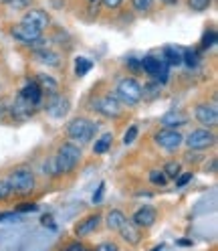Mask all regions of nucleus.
Segmentation results:
<instances>
[{
	"label": "nucleus",
	"mask_w": 218,
	"mask_h": 251,
	"mask_svg": "<svg viewBox=\"0 0 218 251\" xmlns=\"http://www.w3.org/2000/svg\"><path fill=\"white\" fill-rule=\"evenodd\" d=\"M55 162H57L59 175H69V172H73L75 166L81 162V150H79V146H75L71 142L63 144L59 148L57 156H55Z\"/></svg>",
	"instance_id": "nucleus-1"
},
{
	"label": "nucleus",
	"mask_w": 218,
	"mask_h": 251,
	"mask_svg": "<svg viewBox=\"0 0 218 251\" xmlns=\"http://www.w3.org/2000/svg\"><path fill=\"white\" fill-rule=\"evenodd\" d=\"M95 134H97V124L87 118H77L67 126V136L79 144L91 142V140L95 138Z\"/></svg>",
	"instance_id": "nucleus-2"
},
{
	"label": "nucleus",
	"mask_w": 218,
	"mask_h": 251,
	"mask_svg": "<svg viewBox=\"0 0 218 251\" xmlns=\"http://www.w3.org/2000/svg\"><path fill=\"white\" fill-rule=\"evenodd\" d=\"M10 191L17 195H30L35 191V175L28 168H17L8 176Z\"/></svg>",
	"instance_id": "nucleus-3"
},
{
	"label": "nucleus",
	"mask_w": 218,
	"mask_h": 251,
	"mask_svg": "<svg viewBox=\"0 0 218 251\" xmlns=\"http://www.w3.org/2000/svg\"><path fill=\"white\" fill-rule=\"evenodd\" d=\"M115 100L128 103V105H135L139 100H142V85H139L135 79L131 77H126L117 83V89H115Z\"/></svg>",
	"instance_id": "nucleus-4"
},
{
	"label": "nucleus",
	"mask_w": 218,
	"mask_h": 251,
	"mask_svg": "<svg viewBox=\"0 0 218 251\" xmlns=\"http://www.w3.org/2000/svg\"><path fill=\"white\" fill-rule=\"evenodd\" d=\"M142 69L148 73V75H152L153 79H158L160 83H166L168 81V73H170V65L162 59V57H153V55H148V57H144L142 59Z\"/></svg>",
	"instance_id": "nucleus-5"
},
{
	"label": "nucleus",
	"mask_w": 218,
	"mask_h": 251,
	"mask_svg": "<svg viewBox=\"0 0 218 251\" xmlns=\"http://www.w3.org/2000/svg\"><path fill=\"white\" fill-rule=\"evenodd\" d=\"M91 109L93 112H97L105 118H117L121 116V103L111 98V96H103V98H95L91 101Z\"/></svg>",
	"instance_id": "nucleus-6"
},
{
	"label": "nucleus",
	"mask_w": 218,
	"mask_h": 251,
	"mask_svg": "<svg viewBox=\"0 0 218 251\" xmlns=\"http://www.w3.org/2000/svg\"><path fill=\"white\" fill-rule=\"evenodd\" d=\"M41 33H43L41 28H37L35 25H30V23H26V21H21L19 25H14V26L10 28V35L17 39L19 43H22V45H30L33 41L41 39Z\"/></svg>",
	"instance_id": "nucleus-7"
},
{
	"label": "nucleus",
	"mask_w": 218,
	"mask_h": 251,
	"mask_svg": "<svg viewBox=\"0 0 218 251\" xmlns=\"http://www.w3.org/2000/svg\"><path fill=\"white\" fill-rule=\"evenodd\" d=\"M35 103H30L28 100H24L21 93H19V98L10 101V109H8V120H14V122H24L28 120L30 116L35 114Z\"/></svg>",
	"instance_id": "nucleus-8"
},
{
	"label": "nucleus",
	"mask_w": 218,
	"mask_h": 251,
	"mask_svg": "<svg viewBox=\"0 0 218 251\" xmlns=\"http://www.w3.org/2000/svg\"><path fill=\"white\" fill-rule=\"evenodd\" d=\"M184 142L188 144L190 150H204V148H210V146L216 142V138H214V134L210 132V128H202V130L190 132L188 138H186Z\"/></svg>",
	"instance_id": "nucleus-9"
},
{
	"label": "nucleus",
	"mask_w": 218,
	"mask_h": 251,
	"mask_svg": "<svg viewBox=\"0 0 218 251\" xmlns=\"http://www.w3.org/2000/svg\"><path fill=\"white\" fill-rule=\"evenodd\" d=\"M153 140H155V144H158L160 148H164V150H176V148H180L182 142H184L182 134H180L176 128H166V130L158 132Z\"/></svg>",
	"instance_id": "nucleus-10"
},
{
	"label": "nucleus",
	"mask_w": 218,
	"mask_h": 251,
	"mask_svg": "<svg viewBox=\"0 0 218 251\" xmlns=\"http://www.w3.org/2000/svg\"><path fill=\"white\" fill-rule=\"evenodd\" d=\"M69 109H71L69 98L59 96V93H53L49 103H46V114H49L51 118H55V120H63L69 114Z\"/></svg>",
	"instance_id": "nucleus-11"
},
{
	"label": "nucleus",
	"mask_w": 218,
	"mask_h": 251,
	"mask_svg": "<svg viewBox=\"0 0 218 251\" xmlns=\"http://www.w3.org/2000/svg\"><path fill=\"white\" fill-rule=\"evenodd\" d=\"M196 120L204 126V128H214L218 124V112L210 103H200L196 105Z\"/></svg>",
	"instance_id": "nucleus-12"
},
{
	"label": "nucleus",
	"mask_w": 218,
	"mask_h": 251,
	"mask_svg": "<svg viewBox=\"0 0 218 251\" xmlns=\"http://www.w3.org/2000/svg\"><path fill=\"white\" fill-rule=\"evenodd\" d=\"M22 21H26V23H30V25H35L37 28H46L49 26V23H51V19H49V14H46L44 10H41V8H30V10H26L24 12V17H22Z\"/></svg>",
	"instance_id": "nucleus-13"
},
{
	"label": "nucleus",
	"mask_w": 218,
	"mask_h": 251,
	"mask_svg": "<svg viewBox=\"0 0 218 251\" xmlns=\"http://www.w3.org/2000/svg\"><path fill=\"white\" fill-rule=\"evenodd\" d=\"M155 219H158V215H155V211L152 207H144V209H139L133 219H131V223L135 227H152L155 223Z\"/></svg>",
	"instance_id": "nucleus-14"
},
{
	"label": "nucleus",
	"mask_w": 218,
	"mask_h": 251,
	"mask_svg": "<svg viewBox=\"0 0 218 251\" xmlns=\"http://www.w3.org/2000/svg\"><path fill=\"white\" fill-rule=\"evenodd\" d=\"M99 221H101L99 215H89V217H85L83 221H79V223H77V227H75L77 237H85V235L93 233V231L99 227Z\"/></svg>",
	"instance_id": "nucleus-15"
},
{
	"label": "nucleus",
	"mask_w": 218,
	"mask_h": 251,
	"mask_svg": "<svg viewBox=\"0 0 218 251\" xmlns=\"http://www.w3.org/2000/svg\"><path fill=\"white\" fill-rule=\"evenodd\" d=\"M119 233H121V237H123V241H128L130 245H137L139 243V227H135L131 221H123V225L117 229Z\"/></svg>",
	"instance_id": "nucleus-16"
},
{
	"label": "nucleus",
	"mask_w": 218,
	"mask_h": 251,
	"mask_svg": "<svg viewBox=\"0 0 218 251\" xmlns=\"http://www.w3.org/2000/svg\"><path fill=\"white\" fill-rule=\"evenodd\" d=\"M21 96L24 98V100H28L30 103H35V105H39L41 103V100H43V89L39 87V83H35V81H28L22 89H21Z\"/></svg>",
	"instance_id": "nucleus-17"
},
{
	"label": "nucleus",
	"mask_w": 218,
	"mask_h": 251,
	"mask_svg": "<svg viewBox=\"0 0 218 251\" xmlns=\"http://www.w3.org/2000/svg\"><path fill=\"white\" fill-rule=\"evenodd\" d=\"M182 55H184V49H182V47L170 45V47H164L162 59L168 63L170 67H174V65H182Z\"/></svg>",
	"instance_id": "nucleus-18"
},
{
	"label": "nucleus",
	"mask_w": 218,
	"mask_h": 251,
	"mask_svg": "<svg viewBox=\"0 0 218 251\" xmlns=\"http://www.w3.org/2000/svg\"><path fill=\"white\" fill-rule=\"evenodd\" d=\"M186 122H188V118H186L184 114H180V112H168L160 120V124L164 126V128H180V126H184Z\"/></svg>",
	"instance_id": "nucleus-19"
},
{
	"label": "nucleus",
	"mask_w": 218,
	"mask_h": 251,
	"mask_svg": "<svg viewBox=\"0 0 218 251\" xmlns=\"http://www.w3.org/2000/svg\"><path fill=\"white\" fill-rule=\"evenodd\" d=\"M35 57L41 61V63H44V65H49V67H59L61 65V57H59V53H55V51H51V49H43L41 51H35Z\"/></svg>",
	"instance_id": "nucleus-20"
},
{
	"label": "nucleus",
	"mask_w": 218,
	"mask_h": 251,
	"mask_svg": "<svg viewBox=\"0 0 218 251\" xmlns=\"http://www.w3.org/2000/svg\"><path fill=\"white\" fill-rule=\"evenodd\" d=\"M39 87L43 89V93L46 91L49 96H53V93L59 91V83L53 79L51 75H39Z\"/></svg>",
	"instance_id": "nucleus-21"
},
{
	"label": "nucleus",
	"mask_w": 218,
	"mask_h": 251,
	"mask_svg": "<svg viewBox=\"0 0 218 251\" xmlns=\"http://www.w3.org/2000/svg\"><path fill=\"white\" fill-rule=\"evenodd\" d=\"M123 221H128V217L123 215L121 211H109V215H107V227L111 231H117L123 225Z\"/></svg>",
	"instance_id": "nucleus-22"
},
{
	"label": "nucleus",
	"mask_w": 218,
	"mask_h": 251,
	"mask_svg": "<svg viewBox=\"0 0 218 251\" xmlns=\"http://www.w3.org/2000/svg\"><path fill=\"white\" fill-rule=\"evenodd\" d=\"M111 142H113V134H103L99 140H95L93 152H95V154H105L109 148H111Z\"/></svg>",
	"instance_id": "nucleus-23"
},
{
	"label": "nucleus",
	"mask_w": 218,
	"mask_h": 251,
	"mask_svg": "<svg viewBox=\"0 0 218 251\" xmlns=\"http://www.w3.org/2000/svg\"><path fill=\"white\" fill-rule=\"evenodd\" d=\"M91 69H93V61H89L87 57H77V59H75V75L83 77V75H87Z\"/></svg>",
	"instance_id": "nucleus-24"
},
{
	"label": "nucleus",
	"mask_w": 218,
	"mask_h": 251,
	"mask_svg": "<svg viewBox=\"0 0 218 251\" xmlns=\"http://www.w3.org/2000/svg\"><path fill=\"white\" fill-rule=\"evenodd\" d=\"M160 96V83H150L148 87L142 89V98H148V100H153Z\"/></svg>",
	"instance_id": "nucleus-25"
},
{
	"label": "nucleus",
	"mask_w": 218,
	"mask_h": 251,
	"mask_svg": "<svg viewBox=\"0 0 218 251\" xmlns=\"http://www.w3.org/2000/svg\"><path fill=\"white\" fill-rule=\"evenodd\" d=\"M210 2H212V0H188V4H190V8H192L194 12L206 10V8L210 6Z\"/></svg>",
	"instance_id": "nucleus-26"
},
{
	"label": "nucleus",
	"mask_w": 218,
	"mask_h": 251,
	"mask_svg": "<svg viewBox=\"0 0 218 251\" xmlns=\"http://www.w3.org/2000/svg\"><path fill=\"white\" fill-rule=\"evenodd\" d=\"M180 170H182V168H180L178 162H168L166 168H164V175L170 176V178H176V176L180 175Z\"/></svg>",
	"instance_id": "nucleus-27"
},
{
	"label": "nucleus",
	"mask_w": 218,
	"mask_h": 251,
	"mask_svg": "<svg viewBox=\"0 0 218 251\" xmlns=\"http://www.w3.org/2000/svg\"><path fill=\"white\" fill-rule=\"evenodd\" d=\"M150 180H152L153 184L164 186V184H166V180H168V176L164 175V170H162V172H160V170H152V172H150Z\"/></svg>",
	"instance_id": "nucleus-28"
},
{
	"label": "nucleus",
	"mask_w": 218,
	"mask_h": 251,
	"mask_svg": "<svg viewBox=\"0 0 218 251\" xmlns=\"http://www.w3.org/2000/svg\"><path fill=\"white\" fill-rule=\"evenodd\" d=\"M8 109H10V100H0V124L8 120Z\"/></svg>",
	"instance_id": "nucleus-29"
},
{
	"label": "nucleus",
	"mask_w": 218,
	"mask_h": 251,
	"mask_svg": "<svg viewBox=\"0 0 218 251\" xmlns=\"http://www.w3.org/2000/svg\"><path fill=\"white\" fill-rule=\"evenodd\" d=\"M153 4V0H133V8L137 12H148Z\"/></svg>",
	"instance_id": "nucleus-30"
},
{
	"label": "nucleus",
	"mask_w": 218,
	"mask_h": 251,
	"mask_svg": "<svg viewBox=\"0 0 218 251\" xmlns=\"http://www.w3.org/2000/svg\"><path fill=\"white\" fill-rule=\"evenodd\" d=\"M135 138H137V126H131V128L126 132V136H123V144H126V146L133 144Z\"/></svg>",
	"instance_id": "nucleus-31"
},
{
	"label": "nucleus",
	"mask_w": 218,
	"mask_h": 251,
	"mask_svg": "<svg viewBox=\"0 0 218 251\" xmlns=\"http://www.w3.org/2000/svg\"><path fill=\"white\" fill-rule=\"evenodd\" d=\"M46 172H49V175H53V176H57V175H59V170H57V162H55V156H53V158H51L49 162L44 164V175H46Z\"/></svg>",
	"instance_id": "nucleus-32"
},
{
	"label": "nucleus",
	"mask_w": 218,
	"mask_h": 251,
	"mask_svg": "<svg viewBox=\"0 0 218 251\" xmlns=\"http://www.w3.org/2000/svg\"><path fill=\"white\" fill-rule=\"evenodd\" d=\"M214 41H216V33H214V30H210V33H206L204 39H202V47H204V49H208V47L214 45Z\"/></svg>",
	"instance_id": "nucleus-33"
},
{
	"label": "nucleus",
	"mask_w": 218,
	"mask_h": 251,
	"mask_svg": "<svg viewBox=\"0 0 218 251\" xmlns=\"http://www.w3.org/2000/svg\"><path fill=\"white\" fill-rule=\"evenodd\" d=\"M10 193H12V191H10L8 180H0V199H6Z\"/></svg>",
	"instance_id": "nucleus-34"
},
{
	"label": "nucleus",
	"mask_w": 218,
	"mask_h": 251,
	"mask_svg": "<svg viewBox=\"0 0 218 251\" xmlns=\"http://www.w3.org/2000/svg\"><path fill=\"white\" fill-rule=\"evenodd\" d=\"M41 223H43V227H49L51 231H57V225L53 223V217H51V215H44V217L41 219Z\"/></svg>",
	"instance_id": "nucleus-35"
},
{
	"label": "nucleus",
	"mask_w": 218,
	"mask_h": 251,
	"mask_svg": "<svg viewBox=\"0 0 218 251\" xmlns=\"http://www.w3.org/2000/svg\"><path fill=\"white\" fill-rule=\"evenodd\" d=\"M37 209H39V207L35 205V202H22V205L19 207V211H22V213H28V211H30V213H35Z\"/></svg>",
	"instance_id": "nucleus-36"
},
{
	"label": "nucleus",
	"mask_w": 218,
	"mask_h": 251,
	"mask_svg": "<svg viewBox=\"0 0 218 251\" xmlns=\"http://www.w3.org/2000/svg\"><path fill=\"white\" fill-rule=\"evenodd\" d=\"M103 195H105V182H101L99 188H97V193L93 195V202H99V201L103 199Z\"/></svg>",
	"instance_id": "nucleus-37"
},
{
	"label": "nucleus",
	"mask_w": 218,
	"mask_h": 251,
	"mask_svg": "<svg viewBox=\"0 0 218 251\" xmlns=\"http://www.w3.org/2000/svg\"><path fill=\"white\" fill-rule=\"evenodd\" d=\"M97 251H117V245L115 243H101L97 247Z\"/></svg>",
	"instance_id": "nucleus-38"
},
{
	"label": "nucleus",
	"mask_w": 218,
	"mask_h": 251,
	"mask_svg": "<svg viewBox=\"0 0 218 251\" xmlns=\"http://www.w3.org/2000/svg\"><path fill=\"white\" fill-rule=\"evenodd\" d=\"M176 178H178V182H176V184H178V186H184L186 182H188V180L192 178V172H188V175H184V176H180V175H178Z\"/></svg>",
	"instance_id": "nucleus-39"
},
{
	"label": "nucleus",
	"mask_w": 218,
	"mask_h": 251,
	"mask_svg": "<svg viewBox=\"0 0 218 251\" xmlns=\"http://www.w3.org/2000/svg\"><path fill=\"white\" fill-rule=\"evenodd\" d=\"M103 2H105L107 8H117V6L123 2V0H103Z\"/></svg>",
	"instance_id": "nucleus-40"
},
{
	"label": "nucleus",
	"mask_w": 218,
	"mask_h": 251,
	"mask_svg": "<svg viewBox=\"0 0 218 251\" xmlns=\"http://www.w3.org/2000/svg\"><path fill=\"white\" fill-rule=\"evenodd\" d=\"M85 247L81 245V243H73V245H69V251H83Z\"/></svg>",
	"instance_id": "nucleus-41"
},
{
	"label": "nucleus",
	"mask_w": 218,
	"mask_h": 251,
	"mask_svg": "<svg viewBox=\"0 0 218 251\" xmlns=\"http://www.w3.org/2000/svg\"><path fill=\"white\" fill-rule=\"evenodd\" d=\"M164 4H168V6H174V4H178V0H162Z\"/></svg>",
	"instance_id": "nucleus-42"
},
{
	"label": "nucleus",
	"mask_w": 218,
	"mask_h": 251,
	"mask_svg": "<svg viewBox=\"0 0 218 251\" xmlns=\"http://www.w3.org/2000/svg\"><path fill=\"white\" fill-rule=\"evenodd\" d=\"M91 2H93V0H91Z\"/></svg>",
	"instance_id": "nucleus-43"
}]
</instances>
